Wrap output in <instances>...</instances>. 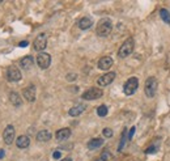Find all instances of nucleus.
Segmentation results:
<instances>
[{"label":"nucleus","mask_w":170,"mask_h":161,"mask_svg":"<svg viewBox=\"0 0 170 161\" xmlns=\"http://www.w3.org/2000/svg\"><path fill=\"white\" fill-rule=\"evenodd\" d=\"M36 92L37 89L34 85H29V87H26L24 91H22V94H24L25 100L28 101V102H34L36 101Z\"/></svg>","instance_id":"obj_11"},{"label":"nucleus","mask_w":170,"mask_h":161,"mask_svg":"<svg viewBox=\"0 0 170 161\" xmlns=\"http://www.w3.org/2000/svg\"><path fill=\"white\" fill-rule=\"evenodd\" d=\"M102 94H104V92L101 91L100 88H90L88 91H85L82 93V100H86V101H92V100H98L101 98Z\"/></svg>","instance_id":"obj_5"},{"label":"nucleus","mask_w":170,"mask_h":161,"mask_svg":"<svg viewBox=\"0 0 170 161\" xmlns=\"http://www.w3.org/2000/svg\"><path fill=\"white\" fill-rule=\"evenodd\" d=\"M5 156V152H4V149H0V160L3 159V157Z\"/></svg>","instance_id":"obj_31"},{"label":"nucleus","mask_w":170,"mask_h":161,"mask_svg":"<svg viewBox=\"0 0 170 161\" xmlns=\"http://www.w3.org/2000/svg\"><path fill=\"white\" fill-rule=\"evenodd\" d=\"M111 159V153L107 151V149H105L104 152L101 153V161H109Z\"/></svg>","instance_id":"obj_23"},{"label":"nucleus","mask_w":170,"mask_h":161,"mask_svg":"<svg viewBox=\"0 0 170 161\" xmlns=\"http://www.w3.org/2000/svg\"><path fill=\"white\" fill-rule=\"evenodd\" d=\"M60 161H72V159H71V157H66V159H63V160H60Z\"/></svg>","instance_id":"obj_32"},{"label":"nucleus","mask_w":170,"mask_h":161,"mask_svg":"<svg viewBox=\"0 0 170 161\" xmlns=\"http://www.w3.org/2000/svg\"><path fill=\"white\" fill-rule=\"evenodd\" d=\"M93 21L90 20L89 17H82L80 18V21H79V28L81 29V30H86V29H89L90 26H92Z\"/></svg>","instance_id":"obj_19"},{"label":"nucleus","mask_w":170,"mask_h":161,"mask_svg":"<svg viewBox=\"0 0 170 161\" xmlns=\"http://www.w3.org/2000/svg\"><path fill=\"white\" fill-rule=\"evenodd\" d=\"M113 66V59L110 57H102L100 60H98V68L106 71Z\"/></svg>","instance_id":"obj_12"},{"label":"nucleus","mask_w":170,"mask_h":161,"mask_svg":"<svg viewBox=\"0 0 170 161\" xmlns=\"http://www.w3.org/2000/svg\"><path fill=\"white\" fill-rule=\"evenodd\" d=\"M114 79H115V72H107L97 79V84L100 87H107L109 84H111L114 81Z\"/></svg>","instance_id":"obj_8"},{"label":"nucleus","mask_w":170,"mask_h":161,"mask_svg":"<svg viewBox=\"0 0 170 161\" xmlns=\"http://www.w3.org/2000/svg\"><path fill=\"white\" fill-rule=\"evenodd\" d=\"M113 22L110 18H102L97 25V34L100 37H107L111 33Z\"/></svg>","instance_id":"obj_1"},{"label":"nucleus","mask_w":170,"mask_h":161,"mask_svg":"<svg viewBox=\"0 0 170 161\" xmlns=\"http://www.w3.org/2000/svg\"><path fill=\"white\" fill-rule=\"evenodd\" d=\"M157 151V148H154V147H150L148 149H145V153H153V152H156Z\"/></svg>","instance_id":"obj_29"},{"label":"nucleus","mask_w":170,"mask_h":161,"mask_svg":"<svg viewBox=\"0 0 170 161\" xmlns=\"http://www.w3.org/2000/svg\"><path fill=\"white\" fill-rule=\"evenodd\" d=\"M75 79H76V75L75 73H68L67 75V80L68 81H72V80H75Z\"/></svg>","instance_id":"obj_26"},{"label":"nucleus","mask_w":170,"mask_h":161,"mask_svg":"<svg viewBox=\"0 0 170 161\" xmlns=\"http://www.w3.org/2000/svg\"><path fill=\"white\" fill-rule=\"evenodd\" d=\"M37 64H38V67L39 68H42V70L48 68L50 64H51L50 54H47V52H39V55L37 57Z\"/></svg>","instance_id":"obj_7"},{"label":"nucleus","mask_w":170,"mask_h":161,"mask_svg":"<svg viewBox=\"0 0 170 161\" xmlns=\"http://www.w3.org/2000/svg\"><path fill=\"white\" fill-rule=\"evenodd\" d=\"M138 88H139L138 77H130L126 81V84H124L123 92H124V94H126V96H132L136 91H138Z\"/></svg>","instance_id":"obj_4"},{"label":"nucleus","mask_w":170,"mask_h":161,"mask_svg":"<svg viewBox=\"0 0 170 161\" xmlns=\"http://www.w3.org/2000/svg\"><path fill=\"white\" fill-rule=\"evenodd\" d=\"M134 134H135V127H132L130 130V134H128V140H131L132 138H134Z\"/></svg>","instance_id":"obj_28"},{"label":"nucleus","mask_w":170,"mask_h":161,"mask_svg":"<svg viewBox=\"0 0 170 161\" xmlns=\"http://www.w3.org/2000/svg\"><path fill=\"white\" fill-rule=\"evenodd\" d=\"M160 16H161L162 20H164V22H166V24L170 25V13H169L168 9L162 8V9L160 11Z\"/></svg>","instance_id":"obj_21"},{"label":"nucleus","mask_w":170,"mask_h":161,"mask_svg":"<svg viewBox=\"0 0 170 161\" xmlns=\"http://www.w3.org/2000/svg\"><path fill=\"white\" fill-rule=\"evenodd\" d=\"M51 132L50 131H47V130H41L38 134H37V136H36V139L38 140V141H48L51 139Z\"/></svg>","instance_id":"obj_17"},{"label":"nucleus","mask_w":170,"mask_h":161,"mask_svg":"<svg viewBox=\"0 0 170 161\" xmlns=\"http://www.w3.org/2000/svg\"><path fill=\"white\" fill-rule=\"evenodd\" d=\"M9 100H11V102H12L13 106H21V104H22L21 97L18 96V93H16V92H11Z\"/></svg>","instance_id":"obj_20"},{"label":"nucleus","mask_w":170,"mask_h":161,"mask_svg":"<svg viewBox=\"0 0 170 161\" xmlns=\"http://www.w3.org/2000/svg\"><path fill=\"white\" fill-rule=\"evenodd\" d=\"M71 136V130L70 128H60V130H58L56 131V134H55V138L58 140H66V139H68V138Z\"/></svg>","instance_id":"obj_16"},{"label":"nucleus","mask_w":170,"mask_h":161,"mask_svg":"<svg viewBox=\"0 0 170 161\" xmlns=\"http://www.w3.org/2000/svg\"><path fill=\"white\" fill-rule=\"evenodd\" d=\"M102 144H104V139H101V138H94V139L88 141V149L93 151V149L100 148Z\"/></svg>","instance_id":"obj_18"},{"label":"nucleus","mask_w":170,"mask_h":161,"mask_svg":"<svg viewBox=\"0 0 170 161\" xmlns=\"http://www.w3.org/2000/svg\"><path fill=\"white\" fill-rule=\"evenodd\" d=\"M33 64H34V58L32 55H26V57H24L20 60V66H21V68H24V70L32 68Z\"/></svg>","instance_id":"obj_14"},{"label":"nucleus","mask_w":170,"mask_h":161,"mask_svg":"<svg viewBox=\"0 0 170 161\" xmlns=\"http://www.w3.org/2000/svg\"><path fill=\"white\" fill-rule=\"evenodd\" d=\"M85 109H86V105L85 104H80V105H76V106L71 107L70 111H68V114H70L71 117H79L81 113H84Z\"/></svg>","instance_id":"obj_13"},{"label":"nucleus","mask_w":170,"mask_h":161,"mask_svg":"<svg viewBox=\"0 0 170 161\" xmlns=\"http://www.w3.org/2000/svg\"><path fill=\"white\" fill-rule=\"evenodd\" d=\"M3 139H4L5 144H12L14 140V127L12 125H8L4 130V134H3Z\"/></svg>","instance_id":"obj_9"},{"label":"nucleus","mask_w":170,"mask_h":161,"mask_svg":"<svg viewBox=\"0 0 170 161\" xmlns=\"http://www.w3.org/2000/svg\"><path fill=\"white\" fill-rule=\"evenodd\" d=\"M157 79L150 76L145 81V85H144V92H145V96L149 97V98H152V97H154V94H156L157 92Z\"/></svg>","instance_id":"obj_2"},{"label":"nucleus","mask_w":170,"mask_h":161,"mask_svg":"<svg viewBox=\"0 0 170 161\" xmlns=\"http://www.w3.org/2000/svg\"><path fill=\"white\" fill-rule=\"evenodd\" d=\"M126 130L123 131V135H122V140H120V144H119V147H118V151L120 152L123 149V147H124V143H126Z\"/></svg>","instance_id":"obj_24"},{"label":"nucleus","mask_w":170,"mask_h":161,"mask_svg":"<svg viewBox=\"0 0 170 161\" xmlns=\"http://www.w3.org/2000/svg\"><path fill=\"white\" fill-rule=\"evenodd\" d=\"M97 114L98 117H106L107 115V107L105 105H101V106L97 107Z\"/></svg>","instance_id":"obj_22"},{"label":"nucleus","mask_w":170,"mask_h":161,"mask_svg":"<svg viewBox=\"0 0 170 161\" xmlns=\"http://www.w3.org/2000/svg\"><path fill=\"white\" fill-rule=\"evenodd\" d=\"M34 50L38 51V52H42L45 48L47 46V36L45 33H41L39 36H37V38L34 39Z\"/></svg>","instance_id":"obj_6"},{"label":"nucleus","mask_w":170,"mask_h":161,"mask_svg":"<svg viewBox=\"0 0 170 161\" xmlns=\"http://www.w3.org/2000/svg\"><path fill=\"white\" fill-rule=\"evenodd\" d=\"M102 134H104V136H105V138H111L114 132H113V130H111V128H104Z\"/></svg>","instance_id":"obj_25"},{"label":"nucleus","mask_w":170,"mask_h":161,"mask_svg":"<svg viewBox=\"0 0 170 161\" xmlns=\"http://www.w3.org/2000/svg\"><path fill=\"white\" fill-rule=\"evenodd\" d=\"M134 47H135L134 39H132V38H127V39L123 42L122 46L119 47L118 57H119V58H127L130 54H132V51H134Z\"/></svg>","instance_id":"obj_3"},{"label":"nucleus","mask_w":170,"mask_h":161,"mask_svg":"<svg viewBox=\"0 0 170 161\" xmlns=\"http://www.w3.org/2000/svg\"><path fill=\"white\" fill-rule=\"evenodd\" d=\"M28 45H29V42H28V41H22V42H20V43H18V46H20V47H26V46H28Z\"/></svg>","instance_id":"obj_30"},{"label":"nucleus","mask_w":170,"mask_h":161,"mask_svg":"<svg viewBox=\"0 0 170 161\" xmlns=\"http://www.w3.org/2000/svg\"><path fill=\"white\" fill-rule=\"evenodd\" d=\"M52 157H54V159H60V157H62V153H60V151H55L52 153Z\"/></svg>","instance_id":"obj_27"},{"label":"nucleus","mask_w":170,"mask_h":161,"mask_svg":"<svg viewBox=\"0 0 170 161\" xmlns=\"http://www.w3.org/2000/svg\"><path fill=\"white\" fill-rule=\"evenodd\" d=\"M21 72L18 71V68L16 67H9L8 71H7V79L8 81H12V83H16V81L21 80Z\"/></svg>","instance_id":"obj_10"},{"label":"nucleus","mask_w":170,"mask_h":161,"mask_svg":"<svg viewBox=\"0 0 170 161\" xmlns=\"http://www.w3.org/2000/svg\"><path fill=\"white\" fill-rule=\"evenodd\" d=\"M29 144H30V139H29V136H26V135L18 136V138H17V140H16V145H17L18 148H21V149L28 148V147H29Z\"/></svg>","instance_id":"obj_15"}]
</instances>
